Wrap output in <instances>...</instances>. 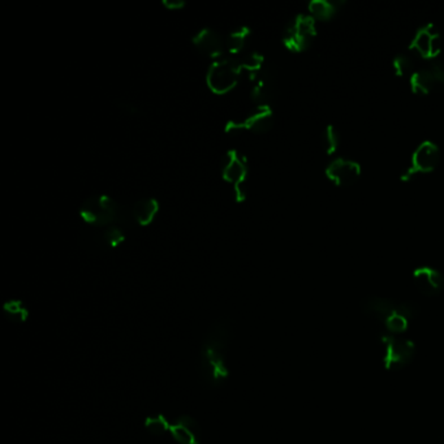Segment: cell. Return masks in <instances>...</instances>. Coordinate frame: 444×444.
<instances>
[{
	"instance_id": "cell-1",
	"label": "cell",
	"mask_w": 444,
	"mask_h": 444,
	"mask_svg": "<svg viewBox=\"0 0 444 444\" xmlns=\"http://www.w3.org/2000/svg\"><path fill=\"white\" fill-rule=\"evenodd\" d=\"M230 326L219 322L211 327L201 349V375L212 387H219L230 377L227 353L230 344Z\"/></svg>"
},
{
	"instance_id": "cell-2",
	"label": "cell",
	"mask_w": 444,
	"mask_h": 444,
	"mask_svg": "<svg viewBox=\"0 0 444 444\" xmlns=\"http://www.w3.org/2000/svg\"><path fill=\"white\" fill-rule=\"evenodd\" d=\"M243 68L237 58L223 56L211 63L206 74V84L214 94L224 96L238 84Z\"/></svg>"
},
{
	"instance_id": "cell-3",
	"label": "cell",
	"mask_w": 444,
	"mask_h": 444,
	"mask_svg": "<svg viewBox=\"0 0 444 444\" xmlns=\"http://www.w3.org/2000/svg\"><path fill=\"white\" fill-rule=\"evenodd\" d=\"M119 205L109 196H93L84 201L80 208V215L90 225L112 227L119 217Z\"/></svg>"
},
{
	"instance_id": "cell-4",
	"label": "cell",
	"mask_w": 444,
	"mask_h": 444,
	"mask_svg": "<svg viewBox=\"0 0 444 444\" xmlns=\"http://www.w3.org/2000/svg\"><path fill=\"white\" fill-rule=\"evenodd\" d=\"M317 37L315 20L310 14H297L284 29V46L292 52L308 49Z\"/></svg>"
},
{
	"instance_id": "cell-5",
	"label": "cell",
	"mask_w": 444,
	"mask_h": 444,
	"mask_svg": "<svg viewBox=\"0 0 444 444\" xmlns=\"http://www.w3.org/2000/svg\"><path fill=\"white\" fill-rule=\"evenodd\" d=\"M383 346V364L387 370L396 371L404 369L414 357V344L397 335L386 333L381 337Z\"/></svg>"
},
{
	"instance_id": "cell-6",
	"label": "cell",
	"mask_w": 444,
	"mask_h": 444,
	"mask_svg": "<svg viewBox=\"0 0 444 444\" xmlns=\"http://www.w3.org/2000/svg\"><path fill=\"white\" fill-rule=\"evenodd\" d=\"M362 310L369 317L381 322L383 326L397 317H408L412 320L414 315V311L410 305L386 297H369L368 300H365Z\"/></svg>"
},
{
	"instance_id": "cell-7",
	"label": "cell",
	"mask_w": 444,
	"mask_h": 444,
	"mask_svg": "<svg viewBox=\"0 0 444 444\" xmlns=\"http://www.w3.org/2000/svg\"><path fill=\"white\" fill-rule=\"evenodd\" d=\"M441 162V150L432 141H423L414 150L410 164L401 175L403 181H410L420 175L430 173L438 167Z\"/></svg>"
},
{
	"instance_id": "cell-8",
	"label": "cell",
	"mask_w": 444,
	"mask_h": 444,
	"mask_svg": "<svg viewBox=\"0 0 444 444\" xmlns=\"http://www.w3.org/2000/svg\"><path fill=\"white\" fill-rule=\"evenodd\" d=\"M408 51H410L419 59L434 60L442 51V38L436 26L426 24L419 29Z\"/></svg>"
},
{
	"instance_id": "cell-9",
	"label": "cell",
	"mask_w": 444,
	"mask_h": 444,
	"mask_svg": "<svg viewBox=\"0 0 444 444\" xmlns=\"http://www.w3.org/2000/svg\"><path fill=\"white\" fill-rule=\"evenodd\" d=\"M222 175L227 183L234 186L238 201L245 197L244 184L247 176V162L244 155L236 150L228 151L223 161Z\"/></svg>"
},
{
	"instance_id": "cell-10",
	"label": "cell",
	"mask_w": 444,
	"mask_h": 444,
	"mask_svg": "<svg viewBox=\"0 0 444 444\" xmlns=\"http://www.w3.org/2000/svg\"><path fill=\"white\" fill-rule=\"evenodd\" d=\"M410 89L414 94L428 96L434 90L444 87V63L434 62L416 71L409 77Z\"/></svg>"
},
{
	"instance_id": "cell-11",
	"label": "cell",
	"mask_w": 444,
	"mask_h": 444,
	"mask_svg": "<svg viewBox=\"0 0 444 444\" xmlns=\"http://www.w3.org/2000/svg\"><path fill=\"white\" fill-rule=\"evenodd\" d=\"M274 125V112L271 107H257L256 111L247 115L238 122H230L225 126L227 132H252L266 133Z\"/></svg>"
},
{
	"instance_id": "cell-12",
	"label": "cell",
	"mask_w": 444,
	"mask_h": 444,
	"mask_svg": "<svg viewBox=\"0 0 444 444\" xmlns=\"http://www.w3.org/2000/svg\"><path fill=\"white\" fill-rule=\"evenodd\" d=\"M326 176L335 186H352L361 176V164L348 158H335L326 167Z\"/></svg>"
},
{
	"instance_id": "cell-13",
	"label": "cell",
	"mask_w": 444,
	"mask_h": 444,
	"mask_svg": "<svg viewBox=\"0 0 444 444\" xmlns=\"http://www.w3.org/2000/svg\"><path fill=\"white\" fill-rule=\"evenodd\" d=\"M413 283L425 296H436L444 288L442 272L430 266H422L413 271Z\"/></svg>"
},
{
	"instance_id": "cell-14",
	"label": "cell",
	"mask_w": 444,
	"mask_h": 444,
	"mask_svg": "<svg viewBox=\"0 0 444 444\" xmlns=\"http://www.w3.org/2000/svg\"><path fill=\"white\" fill-rule=\"evenodd\" d=\"M196 49L208 58L221 59L225 54V38L212 29H202L193 37Z\"/></svg>"
},
{
	"instance_id": "cell-15",
	"label": "cell",
	"mask_w": 444,
	"mask_h": 444,
	"mask_svg": "<svg viewBox=\"0 0 444 444\" xmlns=\"http://www.w3.org/2000/svg\"><path fill=\"white\" fill-rule=\"evenodd\" d=\"M170 434L179 444L201 443V428L192 416H180L171 423Z\"/></svg>"
},
{
	"instance_id": "cell-16",
	"label": "cell",
	"mask_w": 444,
	"mask_h": 444,
	"mask_svg": "<svg viewBox=\"0 0 444 444\" xmlns=\"http://www.w3.org/2000/svg\"><path fill=\"white\" fill-rule=\"evenodd\" d=\"M252 81L253 87L250 96L253 102L257 103L258 107H270V102L275 94V81L272 74L267 69H263L253 77Z\"/></svg>"
},
{
	"instance_id": "cell-17",
	"label": "cell",
	"mask_w": 444,
	"mask_h": 444,
	"mask_svg": "<svg viewBox=\"0 0 444 444\" xmlns=\"http://www.w3.org/2000/svg\"><path fill=\"white\" fill-rule=\"evenodd\" d=\"M250 34L252 32L247 26H240L232 30L225 37V54H228V56L231 58H237V55H240L247 49Z\"/></svg>"
},
{
	"instance_id": "cell-18",
	"label": "cell",
	"mask_w": 444,
	"mask_h": 444,
	"mask_svg": "<svg viewBox=\"0 0 444 444\" xmlns=\"http://www.w3.org/2000/svg\"><path fill=\"white\" fill-rule=\"evenodd\" d=\"M159 211V203L154 198H144L137 201L133 208V217L141 225H148Z\"/></svg>"
},
{
	"instance_id": "cell-19",
	"label": "cell",
	"mask_w": 444,
	"mask_h": 444,
	"mask_svg": "<svg viewBox=\"0 0 444 444\" xmlns=\"http://www.w3.org/2000/svg\"><path fill=\"white\" fill-rule=\"evenodd\" d=\"M337 12V5L329 0H313L309 3V14L317 21H327Z\"/></svg>"
},
{
	"instance_id": "cell-20",
	"label": "cell",
	"mask_w": 444,
	"mask_h": 444,
	"mask_svg": "<svg viewBox=\"0 0 444 444\" xmlns=\"http://www.w3.org/2000/svg\"><path fill=\"white\" fill-rule=\"evenodd\" d=\"M416 56L408 51L399 54L392 62V68L399 77H410L416 72Z\"/></svg>"
},
{
	"instance_id": "cell-21",
	"label": "cell",
	"mask_w": 444,
	"mask_h": 444,
	"mask_svg": "<svg viewBox=\"0 0 444 444\" xmlns=\"http://www.w3.org/2000/svg\"><path fill=\"white\" fill-rule=\"evenodd\" d=\"M237 60L240 63L243 71L249 72L250 80L253 77H256L260 71L265 69V67H263L265 58L258 52H256V51H252V52H247V54L241 55L240 58H237Z\"/></svg>"
},
{
	"instance_id": "cell-22",
	"label": "cell",
	"mask_w": 444,
	"mask_h": 444,
	"mask_svg": "<svg viewBox=\"0 0 444 444\" xmlns=\"http://www.w3.org/2000/svg\"><path fill=\"white\" fill-rule=\"evenodd\" d=\"M3 311L5 317L13 323H25L29 318V309L25 307L24 302L20 300H11L4 304Z\"/></svg>"
},
{
	"instance_id": "cell-23",
	"label": "cell",
	"mask_w": 444,
	"mask_h": 444,
	"mask_svg": "<svg viewBox=\"0 0 444 444\" xmlns=\"http://www.w3.org/2000/svg\"><path fill=\"white\" fill-rule=\"evenodd\" d=\"M322 146L327 155H333L337 151V148L340 146V133L336 126L333 125L326 126L322 137Z\"/></svg>"
},
{
	"instance_id": "cell-24",
	"label": "cell",
	"mask_w": 444,
	"mask_h": 444,
	"mask_svg": "<svg viewBox=\"0 0 444 444\" xmlns=\"http://www.w3.org/2000/svg\"><path fill=\"white\" fill-rule=\"evenodd\" d=\"M145 428L150 434L161 436V435H164L166 432H170L171 422L167 420L163 414H155V416H150L145 420Z\"/></svg>"
},
{
	"instance_id": "cell-25",
	"label": "cell",
	"mask_w": 444,
	"mask_h": 444,
	"mask_svg": "<svg viewBox=\"0 0 444 444\" xmlns=\"http://www.w3.org/2000/svg\"><path fill=\"white\" fill-rule=\"evenodd\" d=\"M124 240H125V234H124L123 231L120 228H118V227H113V225L106 228V231L103 234V241L109 247H119Z\"/></svg>"
},
{
	"instance_id": "cell-26",
	"label": "cell",
	"mask_w": 444,
	"mask_h": 444,
	"mask_svg": "<svg viewBox=\"0 0 444 444\" xmlns=\"http://www.w3.org/2000/svg\"><path fill=\"white\" fill-rule=\"evenodd\" d=\"M163 4L171 10V11H177V10H181L184 7V3L183 1H163Z\"/></svg>"
}]
</instances>
